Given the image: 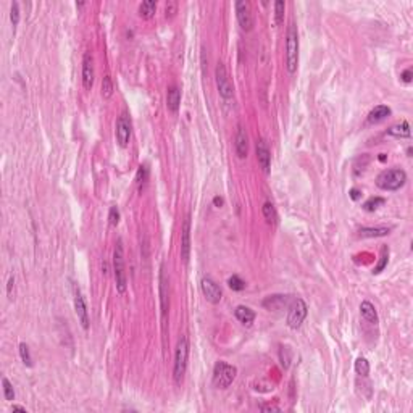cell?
<instances>
[{
    "mask_svg": "<svg viewBox=\"0 0 413 413\" xmlns=\"http://www.w3.org/2000/svg\"><path fill=\"white\" fill-rule=\"evenodd\" d=\"M139 17L144 18V19H149L152 18L155 12H157V2L155 0H145V2H142L139 5Z\"/></svg>",
    "mask_w": 413,
    "mask_h": 413,
    "instance_id": "cb8c5ba5",
    "label": "cell"
},
{
    "mask_svg": "<svg viewBox=\"0 0 413 413\" xmlns=\"http://www.w3.org/2000/svg\"><path fill=\"white\" fill-rule=\"evenodd\" d=\"M18 350H19V357H21L23 363L26 366H33V359H31V354H29V347L24 344V342H21Z\"/></svg>",
    "mask_w": 413,
    "mask_h": 413,
    "instance_id": "1f68e13d",
    "label": "cell"
},
{
    "mask_svg": "<svg viewBox=\"0 0 413 413\" xmlns=\"http://www.w3.org/2000/svg\"><path fill=\"white\" fill-rule=\"evenodd\" d=\"M400 78H402V81L407 83V84L412 83V69H410V68H409V69H405V71L400 74Z\"/></svg>",
    "mask_w": 413,
    "mask_h": 413,
    "instance_id": "f35d334b",
    "label": "cell"
},
{
    "mask_svg": "<svg viewBox=\"0 0 413 413\" xmlns=\"http://www.w3.org/2000/svg\"><path fill=\"white\" fill-rule=\"evenodd\" d=\"M391 233V228L387 226H376V228H360L359 234L361 238H382Z\"/></svg>",
    "mask_w": 413,
    "mask_h": 413,
    "instance_id": "603a6c76",
    "label": "cell"
},
{
    "mask_svg": "<svg viewBox=\"0 0 413 413\" xmlns=\"http://www.w3.org/2000/svg\"><path fill=\"white\" fill-rule=\"evenodd\" d=\"M407 183V173L400 168H391L384 170L382 173L378 174L376 178V186L382 190H399L404 188Z\"/></svg>",
    "mask_w": 413,
    "mask_h": 413,
    "instance_id": "3957f363",
    "label": "cell"
},
{
    "mask_svg": "<svg viewBox=\"0 0 413 413\" xmlns=\"http://www.w3.org/2000/svg\"><path fill=\"white\" fill-rule=\"evenodd\" d=\"M355 371H357V375H360V376H368L370 363L365 357H359V359L355 360Z\"/></svg>",
    "mask_w": 413,
    "mask_h": 413,
    "instance_id": "484cf974",
    "label": "cell"
},
{
    "mask_svg": "<svg viewBox=\"0 0 413 413\" xmlns=\"http://www.w3.org/2000/svg\"><path fill=\"white\" fill-rule=\"evenodd\" d=\"M360 313H361V316H363L366 321H368V323H371V325H376V323H378V313H376L375 305H373L371 302H368V300H363V302H361V305H360Z\"/></svg>",
    "mask_w": 413,
    "mask_h": 413,
    "instance_id": "7402d4cb",
    "label": "cell"
},
{
    "mask_svg": "<svg viewBox=\"0 0 413 413\" xmlns=\"http://www.w3.org/2000/svg\"><path fill=\"white\" fill-rule=\"evenodd\" d=\"M228 286H229V288L233 289V291H242V289L245 288V283L239 278L238 275H233V276H231V278L228 279Z\"/></svg>",
    "mask_w": 413,
    "mask_h": 413,
    "instance_id": "836d02e7",
    "label": "cell"
},
{
    "mask_svg": "<svg viewBox=\"0 0 413 413\" xmlns=\"http://www.w3.org/2000/svg\"><path fill=\"white\" fill-rule=\"evenodd\" d=\"M234 315L244 326H252V323H254V320H255V311L252 309H249V307H245V305L236 307Z\"/></svg>",
    "mask_w": 413,
    "mask_h": 413,
    "instance_id": "ac0fdd59",
    "label": "cell"
},
{
    "mask_svg": "<svg viewBox=\"0 0 413 413\" xmlns=\"http://www.w3.org/2000/svg\"><path fill=\"white\" fill-rule=\"evenodd\" d=\"M200 289H202L204 297L210 304H220L221 302L223 292H221V288L211 278H204L200 281Z\"/></svg>",
    "mask_w": 413,
    "mask_h": 413,
    "instance_id": "30bf717a",
    "label": "cell"
},
{
    "mask_svg": "<svg viewBox=\"0 0 413 413\" xmlns=\"http://www.w3.org/2000/svg\"><path fill=\"white\" fill-rule=\"evenodd\" d=\"M188 360H189V342L188 337L181 336L176 345L174 352V366H173V378L176 384H181L184 379L186 370H188Z\"/></svg>",
    "mask_w": 413,
    "mask_h": 413,
    "instance_id": "7a4b0ae2",
    "label": "cell"
},
{
    "mask_svg": "<svg viewBox=\"0 0 413 413\" xmlns=\"http://www.w3.org/2000/svg\"><path fill=\"white\" fill-rule=\"evenodd\" d=\"M181 105V90L176 86H171L166 92V107L171 113H178Z\"/></svg>",
    "mask_w": 413,
    "mask_h": 413,
    "instance_id": "e0dca14e",
    "label": "cell"
},
{
    "mask_svg": "<svg viewBox=\"0 0 413 413\" xmlns=\"http://www.w3.org/2000/svg\"><path fill=\"white\" fill-rule=\"evenodd\" d=\"M307 304L302 299H294L289 305V313H288V326L291 329H299L304 320L307 318Z\"/></svg>",
    "mask_w": 413,
    "mask_h": 413,
    "instance_id": "8992f818",
    "label": "cell"
},
{
    "mask_svg": "<svg viewBox=\"0 0 413 413\" xmlns=\"http://www.w3.org/2000/svg\"><path fill=\"white\" fill-rule=\"evenodd\" d=\"M349 195H350V199H352V200H359V199L361 197V192H360L359 189H350Z\"/></svg>",
    "mask_w": 413,
    "mask_h": 413,
    "instance_id": "ab89813d",
    "label": "cell"
},
{
    "mask_svg": "<svg viewBox=\"0 0 413 413\" xmlns=\"http://www.w3.org/2000/svg\"><path fill=\"white\" fill-rule=\"evenodd\" d=\"M257 160H258V165L261 166L265 174H270V168H271V154L268 145L265 144V140H258L257 142Z\"/></svg>",
    "mask_w": 413,
    "mask_h": 413,
    "instance_id": "9a60e30c",
    "label": "cell"
},
{
    "mask_svg": "<svg viewBox=\"0 0 413 413\" xmlns=\"http://www.w3.org/2000/svg\"><path fill=\"white\" fill-rule=\"evenodd\" d=\"M13 284H15V279L10 278L8 279V286H7V291H8V297L12 299V289H13Z\"/></svg>",
    "mask_w": 413,
    "mask_h": 413,
    "instance_id": "b9f144b4",
    "label": "cell"
},
{
    "mask_svg": "<svg viewBox=\"0 0 413 413\" xmlns=\"http://www.w3.org/2000/svg\"><path fill=\"white\" fill-rule=\"evenodd\" d=\"M213 205H215V206H218V208H220V206L223 205V199L216 195V197H213Z\"/></svg>",
    "mask_w": 413,
    "mask_h": 413,
    "instance_id": "7bdbcfd3",
    "label": "cell"
},
{
    "mask_svg": "<svg viewBox=\"0 0 413 413\" xmlns=\"http://www.w3.org/2000/svg\"><path fill=\"white\" fill-rule=\"evenodd\" d=\"M113 90H115V87H113L112 78H110V76H105L103 81H102V97H103L105 100H108V99L113 95Z\"/></svg>",
    "mask_w": 413,
    "mask_h": 413,
    "instance_id": "4dcf8cb0",
    "label": "cell"
},
{
    "mask_svg": "<svg viewBox=\"0 0 413 413\" xmlns=\"http://www.w3.org/2000/svg\"><path fill=\"white\" fill-rule=\"evenodd\" d=\"M279 359H281V365H283L284 368H289V361H291V359H289V355H284L283 349L279 350Z\"/></svg>",
    "mask_w": 413,
    "mask_h": 413,
    "instance_id": "74e56055",
    "label": "cell"
},
{
    "mask_svg": "<svg viewBox=\"0 0 413 413\" xmlns=\"http://www.w3.org/2000/svg\"><path fill=\"white\" fill-rule=\"evenodd\" d=\"M236 17H238L239 26L244 29V31H252L254 28V17H252L250 12V5L244 0H239L236 2Z\"/></svg>",
    "mask_w": 413,
    "mask_h": 413,
    "instance_id": "9c48e42d",
    "label": "cell"
},
{
    "mask_svg": "<svg viewBox=\"0 0 413 413\" xmlns=\"http://www.w3.org/2000/svg\"><path fill=\"white\" fill-rule=\"evenodd\" d=\"M160 307H162V320L163 325H166V318H168V278L165 275V265L160 266Z\"/></svg>",
    "mask_w": 413,
    "mask_h": 413,
    "instance_id": "7c38bea8",
    "label": "cell"
},
{
    "mask_svg": "<svg viewBox=\"0 0 413 413\" xmlns=\"http://www.w3.org/2000/svg\"><path fill=\"white\" fill-rule=\"evenodd\" d=\"M176 10H178V3L168 2L166 3V17H168V13H170V17H173V15L176 13Z\"/></svg>",
    "mask_w": 413,
    "mask_h": 413,
    "instance_id": "8d00e7d4",
    "label": "cell"
},
{
    "mask_svg": "<svg viewBox=\"0 0 413 413\" xmlns=\"http://www.w3.org/2000/svg\"><path fill=\"white\" fill-rule=\"evenodd\" d=\"M12 410H13V412H23V413H26V409H24V407H21V405H13Z\"/></svg>",
    "mask_w": 413,
    "mask_h": 413,
    "instance_id": "ee69618b",
    "label": "cell"
},
{
    "mask_svg": "<svg viewBox=\"0 0 413 413\" xmlns=\"http://www.w3.org/2000/svg\"><path fill=\"white\" fill-rule=\"evenodd\" d=\"M73 297H74V311L79 320V323L84 329H89V313H87V305L81 294V289L78 288V284H73Z\"/></svg>",
    "mask_w": 413,
    "mask_h": 413,
    "instance_id": "ba28073f",
    "label": "cell"
},
{
    "mask_svg": "<svg viewBox=\"0 0 413 413\" xmlns=\"http://www.w3.org/2000/svg\"><path fill=\"white\" fill-rule=\"evenodd\" d=\"M387 261H389V249L384 245V247H382V252H381V260H379V263L375 266V270H373V275H379L381 271L386 268Z\"/></svg>",
    "mask_w": 413,
    "mask_h": 413,
    "instance_id": "f1b7e54d",
    "label": "cell"
},
{
    "mask_svg": "<svg viewBox=\"0 0 413 413\" xmlns=\"http://www.w3.org/2000/svg\"><path fill=\"white\" fill-rule=\"evenodd\" d=\"M147 179H149V168L147 165H140L139 170H138V174H136V181L139 184V190H142V188L147 184Z\"/></svg>",
    "mask_w": 413,
    "mask_h": 413,
    "instance_id": "4316f807",
    "label": "cell"
},
{
    "mask_svg": "<svg viewBox=\"0 0 413 413\" xmlns=\"http://www.w3.org/2000/svg\"><path fill=\"white\" fill-rule=\"evenodd\" d=\"M108 221H110V224H112V226H118V223H120V210H118V206H112V208H110V211H108Z\"/></svg>",
    "mask_w": 413,
    "mask_h": 413,
    "instance_id": "d590c367",
    "label": "cell"
},
{
    "mask_svg": "<svg viewBox=\"0 0 413 413\" xmlns=\"http://www.w3.org/2000/svg\"><path fill=\"white\" fill-rule=\"evenodd\" d=\"M76 7H78V8H83V7H84V2H79V3H76Z\"/></svg>",
    "mask_w": 413,
    "mask_h": 413,
    "instance_id": "f6af8a7d",
    "label": "cell"
},
{
    "mask_svg": "<svg viewBox=\"0 0 413 413\" xmlns=\"http://www.w3.org/2000/svg\"><path fill=\"white\" fill-rule=\"evenodd\" d=\"M284 10H286V3L283 0H276L275 2V23L281 24L284 21Z\"/></svg>",
    "mask_w": 413,
    "mask_h": 413,
    "instance_id": "f546056e",
    "label": "cell"
},
{
    "mask_svg": "<svg viewBox=\"0 0 413 413\" xmlns=\"http://www.w3.org/2000/svg\"><path fill=\"white\" fill-rule=\"evenodd\" d=\"M261 211H263V218L266 220V223H268V224H276V223H278V211H276L275 205L271 202H265Z\"/></svg>",
    "mask_w": 413,
    "mask_h": 413,
    "instance_id": "d4e9b609",
    "label": "cell"
},
{
    "mask_svg": "<svg viewBox=\"0 0 413 413\" xmlns=\"http://www.w3.org/2000/svg\"><path fill=\"white\" fill-rule=\"evenodd\" d=\"M215 81H216V87H218V92L220 95L223 97L224 100H231L233 99V86L229 83V78H228V71H226V67L223 63H218L216 65V69H215Z\"/></svg>",
    "mask_w": 413,
    "mask_h": 413,
    "instance_id": "52a82bcc",
    "label": "cell"
},
{
    "mask_svg": "<svg viewBox=\"0 0 413 413\" xmlns=\"http://www.w3.org/2000/svg\"><path fill=\"white\" fill-rule=\"evenodd\" d=\"M386 204V200L382 197H370L366 202L363 204V210L365 211H376L379 206H382Z\"/></svg>",
    "mask_w": 413,
    "mask_h": 413,
    "instance_id": "83f0119b",
    "label": "cell"
},
{
    "mask_svg": "<svg viewBox=\"0 0 413 413\" xmlns=\"http://www.w3.org/2000/svg\"><path fill=\"white\" fill-rule=\"evenodd\" d=\"M238 375V368L226 361H216L213 368V386L218 389H228Z\"/></svg>",
    "mask_w": 413,
    "mask_h": 413,
    "instance_id": "277c9868",
    "label": "cell"
},
{
    "mask_svg": "<svg viewBox=\"0 0 413 413\" xmlns=\"http://www.w3.org/2000/svg\"><path fill=\"white\" fill-rule=\"evenodd\" d=\"M95 69H94V58L89 52L84 53L83 57V87L86 90H90L94 86Z\"/></svg>",
    "mask_w": 413,
    "mask_h": 413,
    "instance_id": "5bb4252c",
    "label": "cell"
},
{
    "mask_svg": "<svg viewBox=\"0 0 413 413\" xmlns=\"http://www.w3.org/2000/svg\"><path fill=\"white\" fill-rule=\"evenodd\" d=\"M189 257H190V218L188 215L183 221V228H181V258H183L184 263H188Z\"/></svg>",
    "mask_w": 413,
    "mask_h": 413,
    "instance_id": "4fadbf2b",
    "label": "cell"
},
{
    "mask_svg": "<svg viewBox=\"0 0 413 413\" xmlns=\"http://www.w3.org/2000/svg\"><path fill=\"white\" fill-rule=\"evenodd\" d=\"M260 410H263V412H279V407H276V405H261Z\"/></svg>",
    "mask_w": 413,
    "mask_h": 413,
    "instance_id": "60d3db41",
    "label": "cell"
},
{
    "mask_svg": "<svg viewBox=\"0 0 413 413\" xmlns=\"http://www.w3.org/2000/svg\"><path fill=\"white\" fill-rule=\"evenodd\" d=\"M2 386H3V397H5V400H8V402L15 400L13 386H12V382L7 379V378H2Z\"/></svg>",
    "mask_w": 413,
    "mask_h": 413,
    "instance_id": "d6a6232c",
    "label": "cell"
},
{
    "mask_svg": "<svg viewBox=\"0 0 413 413\" xmlns=\"http://www.w3.org/2000/svg\"><path fill=\"white\" fill-rule=\"evenodd\" d=\"M387 134L392 136V138H397V139H409L410 138V124L409 121H402L396 126H391L387 129Z\"/></svg>",
    "mask_w": 413,
    "mask_h": 413,
    "instance_id": "44dd1931",
    "label": "cell"
},
{
    "mask_svg": "<svg viewBox=\"0 0 413 413\" xmlns=\"http://www.w3.org/2000/svg\"><path fill=\"white\" fill-rule=\"evenodd\" d=\"M286 67L289 74H294L299 67V33L294 23L289 24L286 33Z\"/></svg>",
    "mask_w": 413,
    "mask_h": 413,
    "instance_id": "6da1fadb",
    "label": "cell"
},
{
    "mask_svg": "<svg viewBox=\"0 0 413 413\" xmlns=\"http://www.w3.org/2000/svg\"><path fill=\"white\" fill-rule=\"evenodd\" d=\"M131 120L126 113H123L121 117L118 118L117 121V131H115V134H117V140L118 144L121 145V147H128L129 144V139H131Z\"/></svg>",
    "mask_w": 413,
    "mask_h": 413,
    "instance_id": "8fae6325",
    "label": "cell"
},
{
    "mask_svg": "<svg viewBox=\"0 0 413 413\" xmlns=\"http://www.w3.org/2000/svg\"><path fill=\"white\" fill-rule=\"evenodd\" d=\"M10 19H12L13 28L18 26V23H19V5H18V2L12 3V10H10Z\"/></svg>",
    "mask_w": 413,
    "mask_h": 413,
    "instance_id": "e575fe53",
    "label": "cell"
},
{
    "mask_svg": "<svg viewBox=\"0 0 413 413\" xmlns=\"http://www.w3.org/2000/svg\"><path fill=\"white\" fill-rule=\"evenodd\" d=\"M234 147H236V155L239 158H247L249 155V138L247 133L242 126H238V133H236L234 139Z\"/></svg>",
    "mask_w": 413,
    "mask_h": 413,
    "instance_id": "2e32d148",
    "label": "cell"
},
{
    "mask_svg": "<svg viewBox=\"0 0 413 413\" xmlns=\"http://www.w3.org/2000/svg\"><path fill=\"white\" fill-rule=\"evenodd\" d=\"M113 271H115V281H117V291L120 294H124L128 283H126V273H124V255H123V242L118 239L117 247L113 252Z\"/></svg>",
    "mask_w": 413,
    "mask_h": 413,
    "instance_id": "5b68a950",
    "label": "cell"
},
{
    "mask_svg": "<svg viewBox=\"0 0 413 413\" xmlns=\"http://www.w3.org/2000/svg\"><path fill=\"white\" fill-rule=\"evenodd\" d=\"M289 304L288 295H270L263 300V307L268 310H279Z\"/></svg>",
    "mask_w": 413,
    "mask_h": 413,
    "instance_id": "d6986e66",
    "label": "cell"
},
{
    "mask_svg": "<svg viewBox=\"0 0 413 413\" xmlns=\"http://www.w3.org/2000/svg\"><path fill=\"white\" fill-rule=\"evenodd\" d=\"M392 112H391V108L387 107V105H378V107H375L370 112V115H368V123H371V124H375V123H379V121H382V120H386L387 117H389Z\"/></svg>",
    "mask_w": 413,
    "mask_h": 413,
    "instance_id": "ffe728a7",
    "label": "cell"
}]
</instances>
